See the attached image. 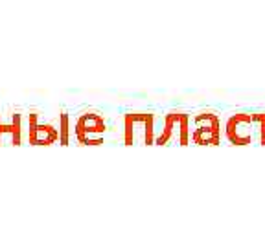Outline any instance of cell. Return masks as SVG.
<instances>
[{
  "label": "cell",
  "instance_id": "obj_1",
  "mask_svg": "<svg viewBox=\"0 0 265 248\" xmlns=\"http://www.w3.org/2000/svg\"><path fill=\"white\" fill-rule=\"evenodd\" d=\"M75 138L80 144L85 145H96L102 142V136L105 132V123H103V118L98 116V114H81L78 118L74 127Z\"/></svg>",
  "mask_w": 265,
  "mask_h": 248
},
{
  "label": "cell",
  "instance_id": "obj_2",
  "mask_svg": "<svg viewBox=\"0 0 265 248\" xmlns=\"http://www.w3.org/2000/svg\"><path fill=\"white\" fill-rule=\"evenodd\" d=\"M28 140L31 145H52L59 140L58 129L52 123L39 122V114H28Z\"/></svg>",
  "mask_w": 265,
  "mask_h": 248
},
{
  "label": "cell",
  "instance_id": "obj_3",
  "mask_svg": "<svg viewBox=\"0 0 265 248\" xmlns=\"http://www.w3.org/2000/svg\"><path fill=\"white\" fill-rule=\"evenodd\" d=\"M9 135V142L13 145H21V135H22V118L21 114H11L9 123L4 122V118L0 114V144H4L6 136Z\"/></svg>",
  "mask_w": 265,
  "mask_h": 248
},
{
  "label": "cell",
  "instance_id": "obj_4",
  "mask_svg": "<svg viewBox=\"0 0 265 248\" xmlns=\"http://www.w3.org/2000/svg\"><path fill=\"white\" fill-rule=\"evenodd\" d=\"M68 125H70V120H68V114L63 112L59 118V144L66 145L68 144Z\"/></svg>",
  "mask_w": 265,
  "mask_h": 248
}]
</instances>
